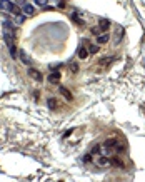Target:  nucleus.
I'll return each mask as SVG.
<instances>
[{
	"label": "nucleus",
	"mask_w": 145,
	"mask_h": 182,
	"mask_svg": "<svg viewBox=\"0 0 145 182\" xmlns=\"http://www.w3.org/2000/svg\"><path fill=\"white\" fill-rule=\"evenodd\" d=\"M110 164H112V167H120V169H125V167H127L125 162H123V159L118 154L110 155Z\"/></svg>",
	"instance_id": "nucleus-2"
},
{
	"label": "nucleus",
	"mask_w": 145,
	"mask_h": 182,
	"mask_svg": "<svg viewBox=\"0 0 145 182\" xmlns=\"http://www.w3.org/2000/svg\"><path fill=\"white\" fill-rule=\"evenodd\" d=\"M47 105H48V109H52V110H57V109H58V107L62 105V104H60V102H58L55 97H50V99L47 100Z\"/></svg>",
	"instance_id": "nucleus-7"
},
{
	"label": "nucleus",
	"mask_w": 145,
	"mask_h": 182,
	"mask_svg": "<svg viewBox=\"0 0 145 182\" xmlns=\"http://www.w3.org/2000/svg\"><path fill=\"white\" fill-rule=\"evenodd\" d=\"M22 13L25 17H32L35 13V9H34V5H30V3H27V5H23L22 7Z\"/></svg>",
	"instance_id": "nucleus-5"
},
{
	"label": "nucleus",
	"mask_w": 145,
	"mask_h": 182,
	"mask_svg": "<svg viewBox=\"0 0 145 182\" xmlns=\"http://www.w3.org/2000/svg\"><path fill=\"white\" fill-rule=\"evenodd\" d=\"M58 92H60V95H62V97H65L69 102L73 99V97H72V94H70V90H69V89H65V87H60V89H58Z\"/></svg>",
	"instance_id": "nucleus-11"
},
{
	"label": "nucleus",
	"mask_w": 145,
	"mask_h": 182,
	"mask_svg": "<svg viewBox=\"0 0 145 182\" xmlns=\"http://www.w3.org/2000/svg\"><path fill=\"white\" fill-rule=\"evenodd\" d=\"M112 60H114V59H102L100 62H98V65H104V64H105V65H107V64H110Z\"/></svg>",
	"instance_id": "nucleus-19"
},
{
	"label": "nucleus",
	"mask_w": 145,
	"mask_h": 182,
	"mask_svg": "<svg viewBox=\"0 0 145 182\" xmlns=\"http://www.w3.org/2000/svg\"><path fill=\"white\" fill-rule=\"evenodd\" d=\"M77 55H79V59H82V60H85L90 53H88V49L85 47V45H80L79 47V50H77Z\"/></svg>",
	"instance_id": "nucleus-6"
},
{
	"label": "nucleus",
	"mask_w": 145,
	"mask_h": 182,
	"mask_svg": "<svg viewBox=\"0 0 145 182\" xmlns=\"http://www.w3.org/2000/svg\"><path fill=\"white\" fill-rule=\"evenodd\" d=\"M60 72L58 70H54V72H50V75H48V82L50 84H58V80H60Z\"/></svg>",
	"instance_id": "nucleus-8"
},
{
	"label": "nucleus",
	"mask_w": 145,
	"mask_h": 182,
	"mask_svg": "<svg viewBox=\"0 0 145 182\" xmlns=\"http://www.w3.org/2000/svg\"><path fill=\"white\" fill-rule=\"evenodd\" d=\"M87 49H88V53H90V55H95V53L98 52V49H100V45H97V44H94V45H92V44H90Z\"/></svg>",
	"instance_id": "nucleus-13"
},
{
	"label": "nucleus",
	"mask_w": 145,
	"mask_h": 182,
	"mask_svg": "<svg viewBox=\"0 0 145 182\" xmlns=\"http://www.w3.org/2000/svg\"><path fill=\"white\" fill-rule=\"evenodd\" d=\"M90 32H92V35H97V37H98L100 34H105V32H102V28L98 27V25H97V27H92Z\"/></svg>",
	"instance_id": "nucleus-15"
},
{
	"label": "nucleus",
	"mask_w": 145,
	"mask_h": 182,
	"mask_svg": "<svg viewBox=\"0 0 145 182\" xmlns=\"http://www.w3.org/2000/svg\"><path fill=\"white\" fill-rule=\"evenodd\" d=\"M15 3L19 7H23V5H27V0H15Z\"/></svg>",
	"instance_id": "nucleus-20"
},
{
	"label": "nucleus",
	"mask_w": 145,
	"mask_h": 182,
	"mask_svg": "<svg viewBox=\"0 0 145 182\" xmlns=\"http://www.w3.org/2000/svg\"><path fill=\"white\" fill-rule=\"evenodd\" d=\"M98 27L102 28V32H108V28H110V20L102 19V20H100V24H98Z\"/></svg>",
	"instance_id": "nucleus-12"
},
{
	"label": "nucleus",
	"mask_w": 145,
	"mask_h": 182,
	"mask_svg": "<svg viewBox=\"0 0 145 182\" xmlns=\"http://www.w3.org/2000/svg\"><path fill=\"white\" fill-rule=\"evenodd\" d=\"M72 20H73V22H75L79 27H85V22L80 19V15H79V12H77V10H73V12H72Z\"/></svg>",
	"instance_id": "nucleus-9"
},
{
	"label": "nucleus",
	"mask_w": 145,
	"mask_h": 182,
	"mask_svg": "<svg viewBox=\"0 0 145 182\" xmlns=\"http://www.w3.org/2000/svg\"><path fill=\"white\" fill-rule=\"evenodd\" d=\"M20 59H22V62L23 64H29V65H30V59H29V55H27V53L25 52H20Z\"/></svg>",
	"instance_id": "nucleus-16"
},
{
	"label": "nucleus",
	"mask_w": 145,
	"mask_h": 182,
	"mask_svg": "<svg viewBox=\"0 0 145 182\" xmlns=\"http://www.w3.org/2000/svg\"><path fill=\"white\" fill-rule=\"evenodd\" d=\"M35 3H37V5H40V7H47L48 0H35Z\"/></svg>",
	"instance_id": "nucleus-18"
},
{
	"label": "nucleus",
	"mask_w": 145,
	"mask_h": 182,
	"mask_svg": "<svg viewBox=\"0 0 145 182\" xmlns=\"http://www.w3.org/2000/svg\"><path fill=\"white\" fill-rule=\"evenodd\" d=\"M69 69H70V72H72V74H77V72H79V64H77V62H70Z\"/></svg>",
	"instance_id": "nucleus-14"
},
{
	"label": "nucleus",
	"mask_w": 145,
	"mask_h": 182,
	"mask_svg": "<svg viewBox=\"0 0 145 182\" xmlns=\"http://www.w3.org/2000/svg\"><path fill=\"white\" fill-rule=\"evenodd\" d=\"M23 22H25V15H23V13H20V15L15 17V24H17V25H20V24H23Z\"/></svg>",
	"instance_id": "nucleus-17"
},
{
	"label": "nucleus",
	"mask_w": 145,
	"mask_h": 182,
	"mask_svg": "<svg viewBox=\"0 0 145 182\" xmlns=\"http://www.w3.org/2000/svg\"><path fill=\"white\" fill-rule=\"evenodd\" d=\"M12 5H13V3L10 2V0H0V10H2V12L10 13V10H12Z\"/></svg>",
	"instance_id": "nucleus-4"
},
{
	"label": "nucleus",
	"mask_w": 145,
	"mask_h": 182,
	"mask_svg": "<svg viewBox=\"0 0 145 182\" xmlns=\"http://www.w3.org/2000/svg\"><path fill=\"white\" fill-rule=\"evenodd\" d=\"M27 74H29V77L32 78V80H35V82H42V80H44L42 72H40V70H37V69H34V67H30V69L27 70Z\"/></svg>",
	"instance_id": "nucleus-3"
},
{
	"label": "nucleus",
	"mask_w": 145,
	"mask_h": 182,
	"mask_svg": "<svg viewBox=\"0 0 145 182\" xmlns=\"http://www.w3.org/2000/svg\"><path fill=\"white\" fill-rule=\"evenodd\" d=\"M94 166L98 167V169L112 167V164H110V155H97V157H94Z\"/></svg>",
	"instance_id": "nucleus-1"
},
{
	"label": "nucleus",
	"mask_w": 145,
	"mask_h": 182,
	"mask_svg": "<svg viewBox=\"0 0 145 182\" xmlns=\"http://www.w3.org/2000/svg\"><path fill=\"white\" fill-rule=\"evenodd\" d=\"M108 38H110V35H108V32H105V34H100L97 37V45H104L108 42Z\"/></svg>",
	"instance_id": "nucleus-10"
}]
</instances>
